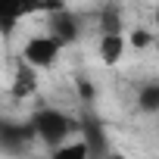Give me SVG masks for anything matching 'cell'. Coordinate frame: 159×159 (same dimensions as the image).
<instances>
[{
    "instance_id": "cell-15",
    "label": "cell",
    "mask_w": 159,
    "mask_h": 159,
    "mask_svg": "<svg viewBox=\"0 0 159 159\" xmlns=\"http://www.w3.org/2000/svg\"><path fill=\"white\" fill-rule=\"evenodd\" d=\"M153 47H156V50H159V34H156V44H153Z\"/></svg>"
},
{
    "instance_id": "cell-7",
    "label": "cell",
    "mask_w": 159,
    "mask_h": 159,
    "mask_svg": "<svg viewBox=\"0 0 159 159\" xmlns=\"http://www.w3.org/2000/svg\"><path fill=\"white\" fill-rule=\"evenodd\" d=\"M38 91V69L34 66H28L22 56H19V62H16V75H13V88H10V94L16 97V100H28L31 94Z\"/></svg>"
},
{
    "instance_id": "cell-8",
    "label": "cell",
    "mask_w": 159,
    "mask_h": 159,
    "mask_svg": "<svg viewBox=\"0 0 159 159\" xmlns=\"http://www.w3.org/2000/svg\"><path fill=\"white\" fill-rule=\"evenodd\" d=\"M125 50H128L125 34H100V41H97V56L103 66H119L125 59Z\"/></svg>"
},
{
    "instance_id": "cell-9",
    "label": "cell",
    "mask_w": 159,
    "mask_h": 159,
    "mask_svg": "<svg viewBox=\"0 0 159 159\" xmlns=\"http://www.w3.org/2000/svg\"><path fill=\"white\" fill-rule=\"evenodd\" d=\"M97 28L100 34H125V13L119 3H103L100 16H97Z\"/></svg>"
},
{
    "instance_id": "cell-1",
    "label": "cell",
    "mask_w": 159,
    "mask_h": 159,
    "mask_svg": "<svg viewBox=\"0 0 159 159\" xmlns=\"http://www.w3.org/2000/svg\"><path fill=\"white\" fill-rule=\"evenodd\" d=\"M28 119H31V125H34L38 143H41L47 153L78 134V116H69V112H62V109H56V106H47V103L34 106Z\"/></svg>"
},
{
    "instance_id": "cell-3",
    "label": "cell",
    "mask_w": 159,
    "mask_h": 159,
    "mask_svg": "<svg viewBox=\"0 0 159 159\" xmlns=\"http://www.w3.org/2000/svg\"><path fill=\"white\" fill-rule=\"evenodd\" d=\"M66 47L50 34V31H44V34H31L25 44H22V59L28 62V66H34L38 72H47V69H53L56 62H59V53H62Z\"/></svg>"
},
{
    "instance_id": "cell-6",
    "label": "cell",
    "mask_w": 159,
    "mask_h": 159,
    "mask_svg": "<svg viewBox=\"0 0 159 159\" xmlns=\"http://www.w3.org/2000/svg\"><path fill=\"white\" fill-rule=\"evenodd\" d=\"M47 31L62 44V47H72L81 41V19H78L75 10H69L66 3L56 7V10H47Z\"/></svg>"
},
{
    "instance_id": "cell-14",
    "label": "cell",
    "mask_w": 159,
    "mask_h": 159,
    "mask_svg": "<svg viewBox=\"0 0 159 159\" xmlns=\"http://www.w3.org/2000/svg\"><path fill=\"white\" fill-rule=\"evenodd\" d=\"M153 22H156V28H159V7H156V13H153Z\"/></svg>"
},
{
    "instance_id": "cell-10",
    "label": "cell",
    "mask_w": 159,
    "mask_h": 159,
    "mask_svg": "<svg viewBox=\"0 0 159 159\" xmlns=\"http://www.w3.org/2000/svg\"><path fill=\"white\" fill-rule=\"evenodd\" d=\"M134 106L140 116H159V81H147L137 88Z\"/></svg>"
},
{
    "instance_id": "cell-2",
    "label": "cell",
    "mask_w": 159,
    "mask_h": 159,
    "mask_svg": "<svg viewBox=\"0 0 159 159\" xmlns=\"http://www.w3.org/2000/svg\"><path fill=\"white\" fill-rule=\"evenodd\" d=\"M38 143L31 119H13V116H0V153L3 156H25Z\"/></svg>"
},
{
    "instance_id": "cell-11",
    "label": "cell",
    "mask_w": 159,
    "mask_h": 159,
    "mask_svg": "<svg viewBox=\"0 0 159 159\" xmlns=\"http://www.w3.org/2000/svg\"><path fill=\"white\" fill-rule=\"evenodd\" d=\"M50 156L53 159H91V150H88V143L81 140V137H69L66 143H59L56 150H50Z\"/></svg>"
},
{
    "instance_id": "cell-13",
    "label": "cell",
    "mask_w": 159,
    "mask_h": 159,
    "mask_svg": "<svg viewBox=\"0 0 159 159\" xmlns=\"http://www.w3.org/2000/svg\"><path fill=\"white\" fill-rule=\"evenodd\" d=\"M125 38H128V47H131V50H150V47L156 44V34H153L150 28H143V25L125 31Z\"/></svg>"
},
{
    "instance_id": "cell-12",
    "label": "cell",
    "mask_w": 159,
    "mask_h": 159,
    "mask_svg": "<svg viewBox=\"0 0 159 159\" xmlns=\"http://www.w3.org/2000/svg\"><path fill=\"white\" fill-rule=\"evenodd\" d=\"M75 94H78V103L81 106H94L97 97H100V88H97V81L88 72H78L75 75Z\"/></svg>"
},
{
    "instance_id": "cell-5",
    "label": "cell",
    "mask_w": 159,
    "mask_h": 159,
    "mask_svg": "<svg viewBox=\"0 0 159 159\" xmlns=\"http://www.w3.org/2000/svg\"><path fill=\"white\" fill-rule=\"evenodd\" d=\"M47 0H0V38L10 41L13 31L34 13H47Z\"/></svg>"
},
{
    "instance_id": "cell-4",
    "label": "cell",
    "mask_w": 159,
    "mask_h": 159,
    "mask_svg": "<svg viewBox=\"0 0 159 159\" xmlns=\"http://www.w3.org/2000/svg\"><path fill=\"white\" fill-rule=\"evenodd\" d=\"M78 137L88 143L91 159H103V156L112 153V147H109V134H106V125H103V119L97 116L94 106H84L81 116H78Z\"/></svg>"
}]
</instances>
